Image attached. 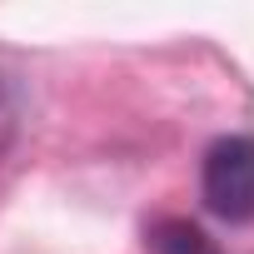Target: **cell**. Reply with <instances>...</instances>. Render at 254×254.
Segmentation results:
<instances>
[{
	"instance_id": "2",
	"label": "cell",
	"mask_w": 254,
	"mask_h": 254,
	"mask_svg": "<svg viewBox=\"0 0 254 254\" xmlns=\"http://www.w3.org/2000/svg\"><path fill=\"white\" fill-rule=\"evenodd\" d=\"M145 244H150V254H219V244H214L194 219H180V214L150 219Z\"/></svg>"
},
{
	"instance_id": "1",
	"label": "cell",
	"mask_w": 254,
	"mask_h": 254,
	"mask_svg": "<svg viewBox=\"0 0 254 254\" xmlns=\"http://www.w3.org/2000/svg\"><path fill=\"white\" fill-rule=\"evenodd\" d=\"M199 194H204L209 214H219L229 224L254 219V140L249 135H219L204 150Z\"/></svg>"
}]
</instances>
